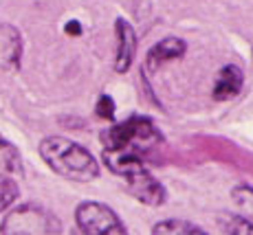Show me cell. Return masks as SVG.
<instances>
[{
  "instance_id": "obj_14",
  "label": "cell",
  "mask_w": 253,
  "mask_h": 235,
  "mask_svg": "<svg viewBox=\"0 0 253 235\" xmlns=\"http://www.w3.org/2000/svg\"><path fill=\"white\" fill-rule=\"evenodd\" d=\"M231 198L238 207H242L247 213L253 215V187H249V185H238V187H233Z\"/></svg>"
},
{
  "instance_id": "obj_4",
  "label": "cell",
  "mask_w": 253,
  "mask_h": 235,
  "mask_svg": "<svg viewBox=\"0 0 253 235\" xmlns=\"http://www.w3.org/2000/svg\"><path fill=\"white\" fill-rule=\"evenodd\" d=\"M0 235H62V222L42 204H20L9 209L0 224Z\"/></svg>"
},
{
  "instance_id": "obj_5",
  "label": "cell",
  "mask_w": 253,
  "mask_h": 235,
  "mask_svg": "<svg viewBox=\"0 0 253 235\" xmlns=\"http://www.w3.org/2000/svg\"><path fill=\"white\" fill-rule=\"evenodd\" d=\"M75 222L84 235H128V229L108 204L84 200L75 209Z\"/></svg>"
},
{
  "instance_id": "obj_13",
  "label": "cell",
  "mask_w": 253,
  "mask_h": 235,
  "mask_svg": "<svg viewBox=\"0 0 253 235\" xmlns=\"http://www.w3.org/2000/svg\"><path fill=\"white\" fill-rule=\"evenodd\" d=\"M18 185L11 176L0 174V213H4L18 200Z\"/></svg>"
},
{
  "instance_id": "obj_16",
  "label": "cell",
  "mask_w": 253,
  "mask_h": 235,
  "mask_svg": "<svg viewBox=\"0 0 253 235\" xmlns=\"http://www.w3.org/2000/svg\"><path fill=\"white\" fill-rule=\"evenodd\" d=\"M64 31L69 33V36H82V24L77 20H69L64 27Z\"/></svg>"
},
{
  "instance_id": "obj_3",
  "label": "cell",
  "mask_w": 253,
  "mask_h": 235,
  "mask_svg": "<svg viewBox=\"0 0 253 235\" xmlns=\"http://www.w3.org/2000/svg\"><path fill=\"white\" fill-rule=\"evenodd\" d=\"M101 143H104V150L137 154L143 158L145 152L154 150L159 143H163V134L154 125L152 119H148L143 115H134L101 132Z\"/></svg>"
},
{
  "instance_id": "obj_8",
  "label": "cell",
  "mask_w": 253,
  "mask_h": 235,
  "mask_svg": "<svg viewBox=\"0 0 253 235\" xmlns=\"http://www.w3.org/2000/svg\"><path fill=\"white\" fill-rule=\"evenodd\" d=\"M242 84H245V73H242L240 66L236 64L222 66L211 88L213 101H229L233 97H238L242 90Z\"/></svg>"
},
{
  "instance_id": "obj_11",
  "label": "cell",
  "mask_w": 253,
  "mask_h": 235,
  "mask_svg": "<svg viewBox=\"0 0 253 235\" xmlns=\"http://www.w3.org/2000/svg\"><path fill=\"white\" fill-rule=\"evenodd\" d=\"M24 165H22V156L20 150L11 143V141L0 136V174H22Z\"/></svg>"
},
{
  "instance_id": "obj_2",
  "label": "cell",
  "mask_w": 253,
  "mask_h": 235,
  "mask_svg": "<svg viewBox=\"0 0 253 235\" xmlns=\"http://www.w3.org/2000/svg\"><path fill=\"white\" fill-rule=\"evenodd\" d=\"M104 165L119 176L126 183L128 192L148 207H161L168 200V192L161 185V180L143 165V158L137 154H126V152H110L104 150L101 154Z\"/></svg>"
},
{
  "instance_id": "obj_6",
  "label": "cell",
  "mask_w": 253,
  "mask_h": 235,
  "mask_svg": "<svg viewBox=\"0 0 253 235\" xmlns=\"http://www.w3.org/2000/svg\"><path fill=\"white\" fill-rule=\"evenodd\" d=\"M115 38H117V51H115V71L128 73L137 55V31L126 18L115 20Z\"/></svg>"
},
{
  "instance_id": "obj_10",
  "label": "cell",
  "mask_w": 253,
  "mask_h": 235,
  "mask_svg": "<svg viewBox=\"0 0 253 235\" xmlns=\"http://www.w3.org/2000/svg\"><path fill=\"white\" fill-rule=\"evenodd\" d=\"M152 235H209L205 229L196 227L194 222L187 220H178V218H169L161 220L152 227Z\"/></svg>"
},
{
  "instance_id": "obj_9",
  "label": "cell",
  "mask_w": 253,
  "mask_h": 235,
  "mask_svg": "<svg viewBox=\"0 0 253 235\" xmlns=\"http://www.w3.org/2000/svg\"><path fill=\"white\" fill-rule=\"evenodd\" d=\"M22 40L11 24H0V64L16 68L20 64Z\"/></svg>"
},
{
  "instance_id": "obj_1",
  "label": "cell",
  "mask_w": 253,
  "mask_h": 235,
  "mask_svg": "<svg viewBox=\"0 0 253 235\" xmlns=\"http://www.w3.org/2000/svg\"><path fill=\"white\" fill-rule=\"evenodd\" d=\"M40 156L53 174L73 183H90L99 178V160L84 145L66 136H46L40 143Z\"/></svg>"
},
{
  "instance_id": "obj_12",
  "label": "cell",
  "mask_w": 253,
  "mask_h": 235,
  "mask_svg": "<svg viewBox=\"0 0 253 235\" xmlns=\"http://www.w3.org/2000/svg\"><path fill=\"white\" fill-rule=\"evenodd\" d=\"M218 227L227 235H253V222L240 213L222 211L218 215Z\"/></svg>"
},
{
  "instance_id": "obj_15",
  "label": "cell",
  "mask_w": 253,
  "mask_h": 235,
  "mask_svg": "<svg viewBox=\"0 0 253 235\" xmlns=\"http://www.w3.org/2000/svg\"><path fill=\"white\" fill-rule=\"evenodd\" d=\"M95 112L99 119H106V121H115V112H117V106L113 101L110 95H99L97 99V106H95Z\"/></svg>"
},
{
  "instance_id": "obj_7",
  "label": "cell",
  "mask_w": 253,
  "mask_h": 235,
  "mask_svg": "<svg viewBox=\"0 0 253 235\" xmlns=\"http://www.w3.org/2000/svg\"><path fill=\"white\" fill-rule=\"evenodd\" d=\"M185 53H187V42L176 36H168V38H163V40H159L148 51L145 68H148V71H157V68H161L163 64H168V62L181 60Z\"/></svg>"
}]
</instances>
